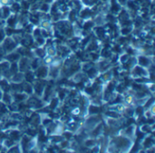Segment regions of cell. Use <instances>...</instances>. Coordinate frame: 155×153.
<instances>
[{
  "instance_id": "6da1fadb",
  "label": "cell",
  "mask_w": 155,
  "mask_h": 153,
  "mask_svg": "<svg viewBox=\"0 0 155 153\" xmlns=\"http://www.w3.org/2000/svg\"><path fill=\"white\" fill-rule=\"evenodd\" d=\"M131 76L133 79H137V78H149L150 79V72H149L148 68L136 65L131 69Z\"/></svg>"
},
{
  "instance_id": "7a4b0ae2",
  "label": "cell",
  "mask_w": 155,
  "mask_h": 153,
  "mask_svg": "<svg viewBox=\"0 0 155 153\" xmlns=\"http://www.w3.org/2000/svg\"><path fill=\"white\" fill-rule=\"evenodd\" d=\"M137 65L149 68L151 66L153 65V56H147L143 54H138L136 56Z\"/></svg>"
},
{
  "instance_id": "3957f363",
  "label": "cell",
  "mask_w": 155,
  "mask_h": 153,
  "mask_svg": "<svg viewBox=\"0 0 155 153\" xmlns=\"http://www.w3.org/2000/svg\"><path fill=\"white\" fill-rule=\"evenodd\" d=\"M1 46L3 47L6 53L8 54V53L15 51L16 49V48L18 47V44L15 43V41L13 39L12 36H6L5 39L1 43Z\"/></svg>"
},
{
  "instance_id": "277c9868",
  "label": "cell",
  "mask_w": 155,
  "mask_h": 153,
  "mask_svg": "<svg viewBox=\"0 0 155 153\" xmlns=\"http://www.w3.org/2000/svg\"><path fill=\"white\" fill-rule=\"evenodd\" d=\"M119 135L134 140L135 137H136V126H135V125H131V126L126 127L125 128H123V129H122L120 131Z\"/></svg>"
},
{
  "instance_id": "5b68a950",
  "label": "cell",
  "mask_w": 155,
  "mask_h": 153,
  "mask_svg": "<svg viewBox=\"0 0 155 153\" xmlns=\"http://www.w3.org/2000/svg\"><path fill=\"white\" fill-rule=\"evenodd\" d=\"M48 70H49L48 66H46L44 64L41 65L35 71V78L38 79H48Z\"/></svg>"
},
{
  "instance_id": "8992f818",
  "label": "cell",
  "mask_w": 155,
  "mask_h": 153,
  "mask_svg": "<svg viewBox=\"0 0 155 153\" xmlns=\"http://www.w3.org/2000/svg\"><path fill=\"white\" fill-rule=\"evenodd\" d=\"M30 60L31 59L28 56H21L20 59L17 61L19 71L26 72V70L30 69Z\"/></svg>"
},
{
  "instance_id": "52a82bcc",
  "label": "cell",
  "mask_w": 155,
  "mask_h": 153,
  "mask_svg": "<svg viewBox=\"0 0 155 153\" xmlns=\"http://www.w3.org/2000/svg\"><path fill=\"white\" fill-rule=\"evenodd\" d=\"M25 81V72L18 71L11 76V78L9 79L10 83H23Z\"/></svg>"
},
{
  "instance_id": "ba28073f",
  "label": "cell",
  "mask_w": 155,
  "mask_h": 153,
  "mask_svg": "<svg viewBox=\"0 0 155 153\" xmlns=\"http://www.w3.org/2000/svg\"><path fill=\"white\" fill-rule=\"evenodd\" d=\"M134 30V27L133 24L131 25H126V26H123L120 29H119V34L122 36H129L131 32H133Z\"/></svg>"
},
{
  "instance_id": "9c48e42d",
  "label": "cell",
  "mask_w": 155,
  "mask_h": 153,
  "mask_svg": "<svg viewBox=\"0 0 155 153\" xmlns=\"http://www.w3.org/2000/svg\"><path fill=\"white\" fill-rule=\"evenodd\" d=\"M20 57H21V55L19 54L16 50H15L11 53L7 54L6 56H5V59H7L9 62H17L19 59H20Z\"/></svg>"
},
{
  "instance_id": "30bf717a",
  "label": "cell",
  "mask_w": 155,
  "mask_h": 153,
  "mask_svg": "<svg viewBox=\"0 0 155 153\" xmlns=\"http://www.w3.org/2000/svg\"><path fill=\"white\" fill-rule=\"evenodd\" d=\"M32 52H33L35 56L39 57V59H43V57L46 55V48L45 47L35 48L32 49Z\"/></svg>"
},
{
  "instance_id": "8fae6325",
  "label": "cell",
  "mask_w": 155,
  "mask_h": 153,
  "mask_svg": "<svg viewBox=\"0 0 155 153\" xmlns=\"http://www.w3.org/2000/svg\"><path fill=\"white\" fill-rule=\"evenodd\" d=\"M3 103H5L7 106L10 105L13 101H14V98H13V95L12 92H4L3 93V97H2V100Z\"/></svg>"
},
{
  "instance_id": "7c38bea8",
  "label": "cell",
  "mask_w": 155,
  "mask_h": 153,
  "mask_svg": "<svg viewBox=\"0 0 155 153\" xmlns=\"http://www.w3.org/2000/svg\"><path fill=\"white\" fill-rule=\"evenodd\" d=\"M46 43V39L42 36H38L36 37H34V44L36 46V48L45 47Z\"/></svg>"
},
{
  "instance_id": "4fadbf2b",
  "label": "cell",
  "mask_w": 155,
  "mask_h": 153,
  "mask_svg": "<svg viewBox=\"0 0 155 153\" xmlns=\"http://www.w3.org/2000/svg\"><path fill=\"white\" fill-rule=\"evenodd\" d=\"M50 9H51V4L46 3V2H42V1H41L40 6H39V9H38V11L41 12V13L47 14V13H50Z\"/></svg>"
},
{
  "instance_id": "5bb4252c",
  "label": "cell",
  "mask_w": 155,
  "mask_h": 153,
  "mask_svg": "<svg viewBox=\"0 0 155 153\" xmlns=\"http://www.w3.org/2000/svg\"><path fill=\"white\" fill-rule=\"evenodd\" d=\"M130 57H131V56L129 55V53L124 52V53H123V54L120 55V56H119V61H120L122 64H126L127 61L130 59Z\"/></svg>"
}]
</instances>
